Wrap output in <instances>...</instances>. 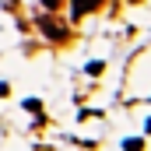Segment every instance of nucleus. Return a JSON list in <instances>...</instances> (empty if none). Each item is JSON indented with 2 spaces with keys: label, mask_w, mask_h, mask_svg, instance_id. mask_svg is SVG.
I'll return each mask as SVG.
<instances>
[{
  "label": "nucleus",
  "mask_w": 151,
  "mask_h": 151,
  "mask_svg": "<svg viewBox=\"0 0 151 151\" xmlns=\"http://www.w3.org/2000/svg\"><path fill=\"white\" fill-rule=\"evenodd\" d=\"M39 32H42L46 39H53V42H63V39L70 35V32H67V25H63L53 11H46V14L39 18Z\"/></svg>",
  "instance_id": "obj_1"
},
{
  "label": "nucleus",
  "mask_w": 151,
  "mask_h": 151,
  "mask_svg": "<svg viewBox=\"0 0 151 151\" xmlns=\"http://www.w3.org/2000/svg\"><path fill=\"white\" fill-rule=\"evenodd\" d=\"M95 7H102V0H74V18H81L84 11H95Z\"/></svg>",
  "instance_id": "obj_2"
},
{
  "label": "nucleus",
  "mask_w": 151,
  "mask_h": 151,
  "mask_svg": "<svg viewBox=\"0 0 151 151\" xmlns=\"http://www.w3.org/2000/svg\"><path fill=\"white\" fill-rule=\"evenodd\" d=\"M123 151H144V141L130 137V141H123Z\"/></svg>",
  "instance_id": "obj_3"
},
{
  "label": "nucleus",
  "mask_w": 151,
  "mask_h": 151,
  "mask_svg": "<svg viewBox=\"0 0 151 151\" xmlns=\"http://www.w3.org/2000/svg\"><path fill=\"white\" fill-rule=\"evenodd\" d=\"M63 4H67V0H42V7H46V11H60Z\"/></svg>",
  "instance_id": "obj_4"
},
{
  "label": "nucleus",
  "mask_w": 151,
  "mask_h": 151,
  "mask_svg": "<svg viewBox=\"0 0 151 151\" xmlns=\"http://www.w3.org/2000/svg\"><path fill=\"white\" fill-rule=\"evenodd\" d=\"M25 109H32V113H39V109H42V102H39V99H28V102H25Z\"/></svg>",
  "instance_id": "obj_5"
},
{
  "label": "nucleus",
  "mask_w": 151,
  "mask_h": 151,
  "mask_svg": "<svg viewBox=\"0 0 151 151\" xmlns=\"http://www.w3.org/2000/svg\"><path fill=\"white\" fill-rule=\"evenodd\" d=\"M144 130H148V134H151V119H148V127H144Z\"/></svg>",
  "instance_id": "obj_6"
}]
</instances>
